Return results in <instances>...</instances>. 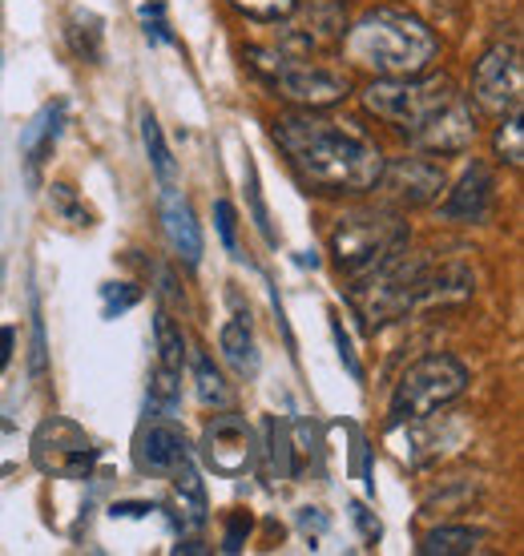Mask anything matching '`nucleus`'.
I'll list each match as a JSON object with an SVG mask.
<instances>
[{
	"instance_id": "10",
	"label": "nucleus",
	"mask_w": 524,
	"mask_h": 556,
	"mask_svg": "<svg viewBox=\"0 0 524 556\" xmlns=\"http://www.w3.org/2000/svg\"><path fill=\"white\" fill-rule=\"evenodd\" d=\"M202 459L214 476L238 480L259 459V435L242 416H214L202 431Z\"/></svg>"
},
{
	"instance_id": "15",
	"label": "nucleus",
	"mask_w": 524,
	"mask_h": 556,
	"mask_svg": "<svg viewBox=\"0 0 524 556\" xmlns=\"http://www.w3.org/2000/svg\"><path fill=\"white\" fill-rule=\"evenodd\" d=\"M162 223H166V238L174 254H178L186 266L202 263V226L194 218V210L186 198L166 194V206H162Z\"/></svg>"
},
{
	"instance_id": "27",
	"label": "nucleus",
	"mask_w": 524,
	"mask_h": 556,
	"mask_svg": "<svg viewBox=\"0 0 524 556\" xmlns=\"http://www.w3.org/2000/svg\"><path fill=\"white\" fill-rule=\"evenodd\" d=\"M238 13L250 16V21H262V25H275V21H287L299 0H230Z\"/></svg>"
},
{
	"instance_id": "36",
	"label": "nucleus",
	"mask_w": 524,
	"mask_h": 556,
	"mask_svg": "<svg viewBox=\"0 0 524 556\" xmlns=\"http://www.w3.org/2000/svg\"><path fill=\"white\" fill-rule=\"evenodd\" d=\"M33 379H37V383L45 379V323H41V315H37V323H33Z\"/></svg>"
},
{
	"instance_id": "23",
	"label": "nucleus",
	"mask_w": 524,
	"mask_h": 556,
	"mask_svg": "<svg viewBox=\"0 0 524 556\" xmlns=\"http://www.w3.org/2000/svg\"><path fill=\"white\" fill-rule=\"evenodd\" d=\"M153 343H158V363L182 371V363H186V339H182V331L174 327V319H170L166 311H158V319H153Z\"/></svg>"
},
{
	"instance_id": "21",
	"label": "nucleus",
	"mask_w": 524,
	"mask_h": 556,
	"mask_svg": "<svg viewBox=\"0 0 524 556\" xmlns=\"http://www.w3.org/2000/svg\"><path fill=\"white\" fill-rule=\"evenodd\" d=\"M476 544H481V532L472 529H432L424 541H420V553L424 556H464V553H476Z\"/></svg>"
},
{
	"instance_id": "38",
	"label": "nucleus",
	"mask_w": 524,
	"mask_h": 556,
	"mask_svg": "<svg viewBox=\"0 0 524 556\" xmlns=\"http://www.w3.org/2000/svg\"><path fill=\"white\" fill-rule=\"evenodd\" d=\"M13 351H16V331L13 327H0V371L13 363Z\"/></svg>"
},
{
	"instance_id": "22",
	"label": "nucleus",
	"mask_w": 524,
	"mask_h": 556,
	"mask_svg": "<svg viewBox=\"0 0 524 556\" xmlns=\"http://www.w3.org/2000/svg\"><path fill=\"white\" fill-rule=\"evenodd\" d=\"M178 404H182V371L158 363V371L150 376V412H158V416H174Z\"/></svg>"
},
{
	"instance_id": "20",
	"label": "nucleus",
	"mask_w": 524,
	"mask_h": 556,
	"mask_svg": "<svg viewBox=\"0 0 524 556\" xmlns=\"http://www.w3.org/2000/svg\"><path fill=\"white\" fill-rule=\"evenodd\" d=\"M65 37H70V49L82 61H101V45H105V28H101V16L89 13V9H73L70 25H65Z\"/></svg>"
},
{
	"instance_id": "19",
	"label": "nucleus",
	"mask_w": 524,
	"mask_h": 556,
	"mask_svg": "<svg viewBox=\"0 0 524 556\" xmlns=\"http://www.w3.org/2000/svg\"><path fill=\"white\" fill-rule=\"evenodd\" d=\"M174 496H178L182 520H186L190 529H202V525H207V488L198 480V468L190 464V456L174 468Z\"/></svg>"
},
{
	"instance_id": "28",
	"label": "nucleus",
	"mask_w": 524,
	"mask_h": 556,
	"mask_svg": "<svg viewBox=\"0 0 524 556\" xmlns=\"http://www.w3.org/2000/svg\"><path fill=\"white\" fill-rule=\"evenodd\" d=\"M141 303V291L134 282H105L101 287V315L105 319H122L129 306Z\"/></svg>"
},
{
	"instance_id": "1",
	"label": "nucleus",
	"mask_w": 524,
	"mask_h": 556,
	"mask_svg": "<svg viewBox=\"0 0 524 556\" xmlns=\"http://www.w3.org/2000/svg\"><path fill=\"white\" fill-rule=\"evenodd\" d=\"M275 141L315 190L327 194H359L372 190L384 169V153L359 129L315 117V113H287L278 117Z\"/></svg>"
},
{
	"instance_id": "35",
	"label": "nucleus",
	"mask_w": 524,
	"mask_h": 556,
	"mask_svg": "<svg viewBox=\"0 0 524 556\" xmlns=\"http://www.w3.org/2000/svg\"><path fill=\"white\" fill-rule=\"evenodd\" d=\"M21 456V435H16L9 424H0V472H9Z\"/></svg>"
},
{
	"instance_id": "4",
	"label": "nucleus",
	"mask_w": 524,
	"mask_h": 556,
	"mask_svg": "<svg viewBox=\"0 0 524 556\" xmlns=\"http://www.w3.org/2000/svg\"><path fill=\"white\" fill-rule=\"evenodd\" d=\"M464 383H469V371L452 355H428V359L412 363L396 383V395H391V428L436 416L464 391Z\"/></svg>"
},
{
	"instance_id": "11",
	"label": "nucleus",
	"mask_w": 524,
	"mask_h": 556,
	"mask_svg": "<svg viewBox=\"0 0 524 556\" xmlns=\"http://www.w3.org/2000/svg\"><path fill=\"white\" fill-rule=\"evenodd\" d=\"M375 186L396 206H428L444 190V169L432 157H396V162H384Z\"/></svg>"
},
{
	"instance_id": "9",
	"label": "nucleus",
	"mask_w": 524,
	"mask_h": 556,
	"mask_svg": "<svg viewBox=\"0 0 524 556\" xmlns=\"http://www.w3.org/2000/svg\"><path fill=\"white\" fill-rule=\"evenodd\" d=\"M472 93L481 101V110L488 113H521L524 105V61L521 45H497L481 56L476 77H472Z\"/></svg>"
},
{
	"instance_id": "17",
	"label": "nucleus",
	"mask_w": 524,
	"mask_h": 556,
	"mask_svg": "<svg viewBox=\"0 0 524 556\" xmlns=\"http://www.w3.org/2000/svg\"><path fill=\"white\" fill-rule=\"evenodd\" d=\"M219 348H222V355H226V363H230L242 379L259 376V348H254V331H250L247 315H235V319L222 327Z\"/></svg>"
},
{
	"instance_id": "14",
	"label": "nucleus",
	"mask_w": 524,
	"mask_h": 556,
	"mask_svg": "<svg viewBox=\"0 0 524 556\" xmlns=\"http://www.w3.org/2000/svg\"><path fill=\"white\" fill-rule=\"evenodd\" d=\"M61 122H65V105L53 101V105H45V110L25 126V134H21V157H25V166H28V181H37L45 157L53 153Z\"/></svg>"
},
{
	"instance_id": "29",
	"label": "nucleus",
	"mask_w": 524,
	"mask_h": 556,
	"mask_svg": "<svg viewBox=\"0 0 524 556\" xmlns=\"http://www.w3.org/2000/svg\"><path fill=\"white\" fill-rule=\"evenodd\" d=\"M497 153L509 162V166H524V126L521 113H509L504 126L497 129Z\"/></svg>"
},
{
	"instance_id": "34",
	"label": "nucleus",
	"mask_w": 524,
	"mask_h": 556,
	"mask_svg": "<svg viewBox=\"0 0 524 556\" xmlns=\"http://www.w3.org/2000/svg\"><path fill=\"white\" fill-rule=\"evenodd\" d=\"M332 331H335V343H339V355H344V363H347V371H351L355 379H363V367H359L355 351H351V339H347L344 319H339V315H332Z\"/></svg>"
},
{
	"instance_id": "2",
	"label": "nucleus",
	"mask_w": 524,
	"mask_h": 556,
	"mask_svg": "<svg viewBox=\"0 0 524 556\" xmlns=\"http://www.w3.org/2000/svg\"><path fill=\"white\" fill-rule=\"evenodd\" d=\"M344 53L351 65L379 77H415V73H428L440 53V41L420 16L403 9H375L347 33Z\"/></svg>"
},
{
	"instance_id": "12",
	"label": "nucleus",
	"mask_w": 524,
	"mask_h": 556,
	"mask_svg": "<svg viewBox=\"0 0 524 556\" xmlns=\"http://www.w3.org/2000/svg\"><path fill=\"white\" fill-rule=\"evenodd\" d=\"M408 138L428 153H464L476 141V122H472V110L460 98H452L444 110H436L424 122V126L408 134Z\"/></svg>"
},
{
	"instance_id": "30",
	"label": "nucleus",
	"mask_w": 524,
	"mask_h": 556,
	"mask_svg": "<svg viewBox=\"0 0 524 556\" xmlns=\"http://www.w3.org/2000/svg\"><path fill=\"white\" fill-rule=\"evenodd\" d=\"M49 202H53V210L65 218V223L73 226H89V210L77 202V194H73V186H65V181H53V190H49Z\"/></svg>"
},
{
	"instance_id": "24",
	"label": "nucleus",
	"mask_w": 524,
	"mask_h": 556,
	"mask_svg": "<svg viewBox=\"0 0 524 556\" xmlns=\"http://www.w3.org/2000/svg\"><path fill=\"white\" fill-rule=\"evenodd\" d=\"M194 383H198V400L207 407H230V388L207 355H194Z\"/></svg>"
},
{
	"instance_id": "32",
	"label": "nucleus",
	"mask_w": 524,
	"mask_h": 556,
	"mask_svg": "<svg viewBox=\"0 0 524 556\" xmlns=\"http://www.w3.org/2000/svg\"><path fill=\"white\" fill-rule=\"evenodd\" d=\"M214 226H219L222 247H226L230 254H238V214H235V206H230L226 198H219V202H214Z\"/></svg>"
},
{
	"instance_id": "16",
	"label": "nucleus",
	"mask_w": 524,
	"mask_h": 556,
	"mask_svg": "<svg viewBox=\"0 0 524 556\" xmlns=\"http://www.w3.org/2000/svg\"><path fill=\"white\" fill-rule=\"evenodd\" d=\"M186 456H190L186 435L170 419H158V424H150V428L141 431V464L150 472H174Z\"/></svg>"
},
{
	"instance_id": "6",
	"label": "nucleus",
	"mask_w": 524,
	"mask_h": 556,
	"mask_svg": "<svg viewBox=\"0 0 524 556\" xmlns=\"http://www.w3.org/2000/svg\"><path fill=\"white\" fill-rule=\"evenodd\" d=\"M254 73H262L266 81L278 89V98L295 101L303 110H323V105H335V101L347 98V77L335 70H323V65H311V61H299V56L275 53V49H247Z\"/></svg>"
},
{
	"instance_id": "3",
	"label": "nucleus",
	"mask_w": 524,
	"mask_h": 556,
	"mask_svg": "<svg viewBox=\"0 0 524 556\" xmlns=\"http://www.w3.org/2000/svg\"><path fill=\"white\" fill-rule=\"evenodd\" d=\"M428 258H415L400 247L396 254H387L379 258L375 266L367 270H359L351 275V306H355V315L363 319L367 331L375 327H384V323L400 319L408 311H420L424 303V282H428Z\"/></svg>"
},
{
	"instance_id": "39",
	"label": "nucleus",
	"mask_w": 524,
	"mask_h": 556,
	"mask_svg": "<svg viewBox=\"0 0 524 556\" xmlns=\"http://www.w3.org/2000/svg\"><path fill=\"white\" fill-rule=\"evenodd\" d=\"M299 525H303L307 532H311V529H327V516H319V508H303V513H299Z\"/></svg>"
},
{
	"instance_id": "13",
	"label": "nucleus",
	"mask_w": 524,
	"mask_h": 556,
	"mask_svg": "<svg viewBox=\"0 0 524 556\" xmlns=\"http://www.w3.org/2000/svg\"><path fill=\"white\" fill-rule=\"evenodd\" d=\"M492 198H497V178H492V169L481 166V162H472L464 169V178L456 181V190L448 194V202L440 206L444 218H452V223H484L488 218V210H492Z\"/></svg>"
},
{
	"instance_id": "18",
	"label": "nucleus",
	"mask_w": 524,
	"mask_h": 556,
	"mask_svg": "<svg viewBox=\"0 0 524 556\" xmlns=\"http://www.w3.org/2000/svg\"><path fill=\"white\" fill-rule=\"evenodd\" d=\"M141 146H146V157H150L153 174L162 181V194H178L174 186H178V162H174V153H170L166 138H162V126H158V117L150 110L141 113Z\"/></svg>"
},
{
	"instance_id": "31",
	"label": "nucleus",
	"mask_w": 524,
	"mask_h": 556,
	"mask_svg": "<svg viewBox=\"0 0 524 556\" xmlns=\"http://www.w3.org/2000/svg\"><path fill=\"white\" fill-rule=\"evenodd\" d=\"M141 33H146V41L150 45H174V33H170V21H166V4H141Z\"/></svg>"
},
{
	"instance_id": "37",
	"label": "nucleus",
	"mask_w": 524,
	"mask_h": 556,
	"mask_svg": "<svg viewBox=\"0 0 524 556\" xmlns=\"http://www.w3.org/2000/svg\"><path fill=\"white\" fill-rule=\"evenodd\" d=\"M351 520H355V525H359V529H363V541H379V532H384V529H379V520H375V516L372 513H367V508H363V504H351Z\"/></svg>"
},
{
	"instance_id": "40",
	"label": "nucleus",
	"mask_w": 524,
	"mask_h": 556,
	"mask_svg": "<svg viewBox=\"0 0 524 556\" xmlns=\"http://www.w3.org/2000/svg\"><path fill=\"white\" fill-rule=\"evenodd\" d=\"M146 513H153L150 504H113V520L117 516H146Z\"/></svg>"
},
{
	"instance_id": "26",
	"label": "nucleus",
	"mask_w": 524,
	"mask_h": 556,
	"mask_svg": "<svg viewBox=\"0 0 524 556\" xmlns=\"http://www.w3.org/2000/svg\"><path fill=\"white\" fill-rule=\"evenodd\" d=\"M242 186H247V206H250V223H254V230H259L271 247L278 242L275 226H271V210H266V202H262V190H259V169H254V162L247 157V169H242Z\"/></svg>"
},
{
	"instance_id": "33",
	"label": "nucleus",
	"mask_w": 524,
	"mask_h": 556,
	"mask_svg": "<svg viewBox=\"0 0 524 556\" xmlns=\"http://www.w3.org/2000/svg\"><path fill=\"white\" fill-rule=\"evenodd\" d=\"M247 532H250V513H235L226 520V541H222V548H226V553H242Z\"/></svg>"
},
{
	"instance_id": "8",
	"label": "nucleus",
	"mask_w": 524,
	"mask_h": 556,
	"mask_svg": "<svg viewBox=\"0 0 524 556\" xmlns=\"http://www.w3.org/2000/svg\"><path fill=\"white\" fill-rule=\"evenodd\" d=\"M28 452H33V464L45 476H65V480H85L97 464L93 440L70 419H45Z\"/></svg>"
},
{
	"instance_id": "5",
	"label": "nucleus",
	"mask_w": 524,
	"mask_h": 556,
	"mask_svg": "<svg viewBox=\"0 0 524 556\" xmlns=\"http://www.w3.org/2000/svg\"><path fill=\"white\" fill-rule=\"evenodd\" d=\"M408 242V226L387 210H351L332 230V254L344 275H359Z\"/></svg>"
},
{
	"instance_id": "7",
	"label": "nucleus",
	"mask_w": 524,
	"mask_h": 556,
	"mask_svg": "<svg viewBox=\"0 0 524 556\" xmlns=\"http://www.w3.org/2000/svg\"><path fill=\"white\" fill-rule=\"evenodd\" d=\"M452 98H460L452 89L448 77H384L375 81L367 93H363V105L384 117L391 126H400L403 134H415V129L428 122L432 113L444 110Z\"/></svg>"
},
{
	"instance_id": "25",
	"label": "nucleus",
	"mask_w": 524,
	"mask_h": 556,
	"mask_svg": "<svg viewBox=\"0 0 524 556\" xmlns=\"http://www.w3.org/2000/svg\"><path fill=\"white\" fill-rule=\"evenodd\" d=\"M266 447H271V468H275V480H290V476H295V447H290L287 424L266 419Z\"/></svg>"
}]
</instances>
